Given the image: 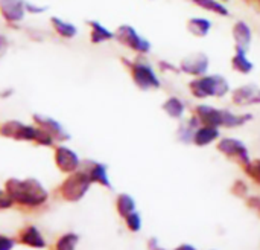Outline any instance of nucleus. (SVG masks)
<instances>
[{"label": "nucleus", "mask_w": 260, "mask_h": 250, "mask_svg": "<svg viewBox=\"0 0 260 250\" xmlns=\"http://www.w3.org/2000/svg\"><path fill=\"white\" fill-rule=\"evenodd\" d=\"M5 189L15 205L24 208H40L49 200V191L37 179H15L11 177L5 182Z\"/></svg>", "instance_id": "obj_1"}, {"label": "nucleus", "mask_w": 260, "mask_h": 250, "mask_svg": "<svg viewBox=\"0 0 260 250\" xmlns=\"http://www.w3.org/2000/svg\"><path fill=\"white\" fill-rule=\"evenodd\" d=\"M122 64L128 69L133 82L136 84L137 89L148 92V90H158L161 86V79L158 76V73L155 72V69L151 66L149 61H146L145 58H142V55L136 60H129L122 57L120 58Z\"/></svg>", "instance_id": "obj_2"}, {"label": "nucleus", "mask_w": 260, "mask_h": 250, "mask_svg": "<svg viewBox=\"0 0 260 250\" xmlns=\"http://www.w3.org/2000/svg\"><path fill=\"white\" fill-rule=\"evenodd\" d=\"M189 92L197 99L206 98H224L230 93V82L219 73L201 75L189 82Z\"/></svg>", "instance_id": "obj_3"}, {"label": "nucleus", "mask_w": 260, "mask_h": 250, "mask_svg": "<svg viewBox=\"0 0 260 250\" xmlns=\"http://www.w3.org/2000/svg\"><path fill=\"white\" fill-rule=\"evenodd\" d=\"M90 186H91L90 177L79 168L78 171L67 174V177L58 186V196L69 203H76L84 199Z\"/></svg>", "instance_id": "obj_4"}, {"label": "nucleus", "mask_w": 260, "mask_h": 250, "mask_svg": "<svg viewBox=\"0 0 260 250\" xmlns=\"http://www.w3.org/2000/svg\"><path fill=\"white\" fill-rule=\"evenodd\" d=\"M114 40L139 55H148L152 49V44L143 35H140L131 24L117 26L114 31Z\"/></svg>", "instance_id": "obj_5"}, {"label": "nucleus", "mask_w": 260, "mask_h": 250, "mask_svg": "<svg viewBox=\"0 0 260 250\" xmlns=\"http://www.w3.org/2000/svg\"><path fill=\"white\" fill-rule=\"evenodd\" d=\"M37 125L26 124L18 119H8L0 124V136L5 139H12L17 142H32L37 136Z\"/></svg>", "instance_id": "obj_6"}, {"label": "nucleus", "mask_w": 260, "mask_h": 250, "mask_svg": "<svg viewBox=\"0 0 260 250\" xmlns=\"http://www.w3.org/2000/svg\"><path fill=\"white\" fill-rule=\"evenodd\" d=\"M216 150L224 154L229 159H233L235 162H238L242 168L247 166L250 163V153L247 145L235 137H219L218 144H216Z\"/></svg>", "instance_id": "obj_7"}, {"label": "nucleus", "mask_w": 260, "mask_h": 250, "mask_svg": "<svg viewBox=\"0 0 260 250\" xmlns=\"http://www.w3.org/2000/svg\"><path fill=\"white\" fill-rule=\"evenodd\" d=\"M53 162L55 166L64 173V174H70L79 170L81 166V159L78 156V153L75 150H72L70 147L64 145V144H56L53 147Z\"/></svg>", "instance_id": "obj_8"}, {"label": "nucleus", "mask_w": 260, "mask_h": 250, "mask_svg": "<svg viewBox=\"0 0 260 250\" xmlns=\"http://www.w3.org/2000/svg\"><path fill=\"white\" fill-rule=\"evenodd\" d=\"M32 124L37 125L38 128L44 130L47 134H50L56 144H64V142L70 141V137H72L70 133L62 127V124L52 116H47L43 113H34L32 115Z\"/></svg>", "instance_id": "obj_9"}, {"label": "nucleus", "mask_w": 260, "mask_h": 250, "mask_svg": "<svg viewBox=\"0 0 260 250\" xmlns=\"http://www.w3.org/2000/svg\"><path fill=\"white\" fill-rule=\"evenodd\" d=\"M26 14V0H0V17L9 27H18Z\"/></svg>", "instance_id": "obj_10"}, {"label": "nucleus", "mask_w": 260, "mask_h": 250, "mask_svg": "<svg viewBox=\"0 0 260 250\" xmlns=\"http://www.w3.org/2000/svg\"><path fill=\"white\" fill-rule=\"evenodd\" d=\"M209 66H210V60L204 52H193V53L184 57L178 64L181 73L190 75L193 78L206 75L209 70Z\"/></svg>", "instance_id": "obj_11"}, {"label": "nucleus", "mask_w": 260, "mask_h": 250, "mask_svg": "<svg viewBox=\"0 0 260 250\" xmlns=\"http://www.w3.org/2000/svg\"><path fill=\"white\" fill-rule=\"evenodd\" d=\"M193 115L198 118L201 125H210L216 128H224L225 108H218L209 104H198L193 108Z\"/></svg>", "instance_id": "obj_12"}, {"label": "nucleus", "mask_w": 260, "mask_h": 250, "mask_svg": "<svg viewBox=\"0 0 260 250\" xmlns=\"http://www.w3.org/2000/svg\"><path fill=\"white\" fill-rule=\"evenodd\" d=\"M91 180V183H98L101 186H105V188H111V183H110V177H108V170H107V165L105 163H101L98 160H93V159H85L81 162V166H79Z\"/></svg>", "instance_id": "obj_13"}, {"label": "nucleus", "mask_w": 260, "mask_h": 250, "mask_svg": "<svg viewBox=\"0 0 260 250\" xmlns=\"http://www.w3.org/2000/svg\"><path fill=\"white\" fill-rule=\"evenodd\" d=\"M232 102L238 107L260 104V87L256 84H244L232 90Z\"/></svg>", "instance_id": "obj_14"}, {"label": "nucleus", "mask_w": 260, "mask_h": 250, "mask_svg": "<svg viewBox=\"0 0 260 250\" xmlns=\"http://www.w3.org/2000/svg\"><path fill=\"white\" fill-rule=\"evenodd\" d=\"M232 35H233V40H235L236 50L248 53L251 41H253V31L248 26V23L244 21V20H238L232 27Z\"/></svg>", "instance_id": "obj_15"}, {"label": "nucleus", "mask_w": 260, "mask_h": 250, "mask_svg": "<svg viewBox=\"0 0 260 250\" xmlns=\"http://www.w3.org/2000/svg\"><path fill=\"white\" fill-rule=\"evenodd\" d=\"M49 24H50L53 34L56 37L62 38V40H73L78 35V32H79L78 26L75 23L67 21V20H64L61 17H56V15L49 18Z\"/></svg>", "instance_id": "obj_16"}, {"label": "nucleus", "mask_w": 260, "mask_h": 250, "mask_svg": "<svg viewBox=\"0 0 260 250\" xmlns=\"http://www.w3.org/2000/svg\"><path fill=\"white\" fill-rule=\"evenodd\" d=\"M17 243L24 244L32 249H44L47 246L43 235L40 234V231L35 226H26V228L20 229V232L17 235Z\"/></svg>", "instance_id": "obj_17"}, {"label": "nucleus", "mask_w": 260, "mask_h": 250, "mask_svg": "<svg viewBox=\"0 0 260 250\" xmlns=\"http://www.w3.org/2000/svg\"><path fill=\"white\" fill-rule=\"evenodd\" d=\"M87 26L90 29V43L91 44H102L107 41L114 40V31L108 29L98 20H88Z\"/></svg>", "instance_id": "obj_18"}, {"label": "nucleus", "mask_w": 260, "mask_h": 250, "mask_svg": "<svg viewBox=\"0 0 260 250\" xmlns=\"http://www.w3.org/2000/svg\"><path fill=\"white\" fill-rule=\"evenodd\" d=\"M221 137V131L216 127H210V125H200L195 130L192 144L197 147H207L216 141H219Z\"/></svg>", "instance_id": "obj_19"}, {"label": "nucleus", "mask_w": 260, "mask_h": 250, "mask_svg": "<svg viewBox=\"0 0 260 250\" xmlns=\"http://www.w3.org/2000/svg\"><path fill=\"white\" fill-rule=\"evenodd\" d=\"M200 121L198 118L192 113L190 118L187 121H183L180 125H178V130H177V137L180 142L183 144H192V139H193V134H195V130L200 127Z\"/></svg>", "instance_id": "obj_20"}, {"label": "nucleus", "mask_w": 260, "mask_h": 250, "mask_svg": "<svg viewBox=\"0 0 260 250\" xmlns=\"http://www.w3.org/2000/svg\"><path fill=\"white\" fill-rule=\"evenodd\" d=\"M161 108L172 119H183L186 116V102L178 96H169L161 104Z\"/></svg>", "instance_id": "obj_21"}, {"label": "nucleus", "mask_w": 260, "mask_h": 250, "mask_svg": "<svg viewBox=\"0 0 260 250\" xmlns=\"http://www.w3.org/2000/svg\"><path fill=\"white\" fill-rule=\"evenodd\" d=\"M187 31L198 38H204L212 31V21L204 17H192L187 20Z\"/></svg>", "instance_id": "obj_22"}, {"label": "nucleus", "mask_w": 260, "mask_h": 250, "mask_svg": "<svg viewBox=\"0 0 260 250\" xmlns=\"http://www.w3.org/2000/svg\"><path fill=\"white\" fill-rule=\"evenodd\" d=\"M232 69L235 72H239L242 75H248L253 72L254 69V64L253 61L247 57V52H241V50H236L233 58H232Z\"/></svg>", "instance_id": "obj_23"}, {"label": "nucleus", "mask_w": 260, "mask_h": 250, "mask_svg": "<svg viewBox=\"0 0 260 250\" xmlns=\"http://www.w3.org/2000/svg\"><path fill=\"white\" fill-rule=\"evenodd\" d=\"M192 3L204 11H209L212 14H216V15H221V17H229L230 15V11L229 8L219 2V0H192Z\"/></svg>", "instance_id": "obj_24"}, {"label": "nucleus", "mask_w": 260, "mask_h": 250, "mask_svg": "<svg viewBox=\"0 0 260 250\" xmlns=\"http://www.w3.org/2000/svg\"><path fill=\"white\" fill-rule=\"evenodd\" d=\"M116 209L119 212V215H122L123 218L126 215H129L131 212H134L136 209V202L131 196L128 194H119L116 199Z\"/></svg>", "instance_id": "obj_25"}, {"label": "nucleus", "mask_w": 260, "mask_h": 250, "mask_svg": "<svg viewBox=\"0 0 260 250\" xmlns=\"http://www.w3.org/2000/svg\"><path fill=\"white\" fill-rule=\"evenodd\" d=\"M79 237L73 232L64 234L56 243H55V250H75L78 246Z\"/></svg>", "instance_id": "obj_26"}, {"label": "nucleus", "mask_w": 260, "mask_h": 250, "mask_svg": "<svg viewBox=\"0 0 260 250\" xmlns=\"http://www.w3.org/2000/svg\"><path fill=\"white\" fill-rule=\"evenodd\" d=\"M244 171L253 182L260 185V159L250 160V163L247 166H244Z\"/></svg>", "instance_id": "obj_27"}, {"label": "nucleus", "mask_w": 260, "mask_h": 250, "mask_svg": "<svg viewBox=\"0 0 260 250\" xmlns=\"http://www.w3.org/2000/svg\"><path fill=\"white\" fill-rule=\"evenodd\" d=\"M125 221H126V226L131 232H137L142 226V221H140V215L137 212H131L129 215L125 217Z\"/></svg>", "instance_id": "obj_28"}, {"label": "nucleus", "mask_w": 260, "mask_h": 250, "mask_svg": "<svg viewBox=\"0 0 260 250\" xmlns=\"http://www.w3.org/2000/svg\"><path fill=\"white\" fill-rule=\"evenodd\" d=\"M47 9H49V6H46V5H38V3L26 0V12L30 15H41V14L47 12Z\"/></svg>", "instance_id": "obj_29"}, {"label": "nucleus", "mask_w": 260, "mask_h": 250, "mask_svg": "<svg viewBox=\"0 0 260 250\" xmlns=\"http://www.w3.org/2000/svg\"><path fill=\"white\" fill-rule=\"evenodd\" d=\"M14 200L11 199V196L8 194V191L5 188H0V211H6L11 209L14 206Z\"/></svg>", "instance_id": "obj_30"}, {"label": "nucleus", "mask_w": 260, "mask_h": 250, "mask_svg": "<svg viewBox=\"0 0 260 250\" xmlns=\"http://www.w3.org/2000/svg\"><path fill=\"white\" fill-rule=\"evenodd\" d=\"M232 192H233L235 196H238V197H245L247 192H248V186H247L245 182L236 180V182L233 183V186H232Z\"/></svg>", "instance_id": "obj_31"}, {"label": "nucleus", "mask_w": 260, "mask_h": 250, "mask_svg": "<svg viewBox=\"0 0 260 250\" xmlns=\"http://www.w3.org/2000/svg\"><path fill=\"white\" fill-rule=\"evenodd\" d=\"M17 244V238H11L0 234V250H12Z\"/></svg>", "instance_id": "obj_32"}, {"label": "nucleus", "mask_w": 260, "mask_h": 250, "mask_svg": "<svg viewBox=\"0 0 260 250\" xmlns=\"http://www.w3.org/2000/svg\"><path fill=\"white\" fill-rule=\"evenodd\" d=\"M158 67H160V70H161L163 73H165V72H174V73H181L180 67H177V66L171 64L169 61H160V63H158Z\"/></svg>", "instance_id": "obj_33"}, {"label": "nucleus", "mask_w": 260, "mask_h": 250, "mask_svg": "<svg viewBox=\"0 0 260 250\" xmlns=\"http://www.w3.org/2000/svg\"><path fill=\"white\" fill-rule=\"evenodd\" d=\"M34 34H30V32H27L26 31V34H27V38H30V40H34V41H41L43 38H44V32H41V31H38V29H34V27H29Z\"/></svg>", "instance_id": "obj_34"}, {"label": "nucleus", "mask_w": 260, "mask_h": 250, "mask_svg": "<svg viewBox=\"0 0 260 250\" xmlns=\"http://www.w3.org/2000/svg\"><path fill=\"white\" fill-rule=\"evenodd\" d=\"M8 47H9V38L0 32V55H3L8 50Z\"/></svg>", "instance_id": "obj_35"}, {"label": "nucleus", "mask_w": 260, "mask_h": 250, "mask_svg": "<svg viewBox=\"0 0 260 250\" xmlns=\"http://www.w3.org/2000/svg\"><path fill=\"white\" fill-rule=\"evenodd\" d=\"M12 95H14V89L12 87H5V89L0 90V98L2 99H9Z\"/></svg>", "instance_id": "obj_36"}, {"label": "nucleus", "mask_w": 260, "mask_h": 250, "mask_svg": "<svg viewBox=\"0 0 260 250\" xmlns=\"http://www.w3.org/2000/svg\"><path fill=\"white\" fill-rule=\"evenodd\" d=\"M248 206L260 212V199H257V197H251V199L248 200Z\"/></svg>", "instance_id": "obj_37"}, {"label": "nucleus", "mask_w": 260, "mask_h": 250, "mask_svg": "<svg viewBox=\"0 0 260 250\" xmlns=\"http://www.w3.org/2000/svg\"><path fill=\"white\" fill-rule=\"evenodd\" d=\"M175 250H195V247H192V246H189V244H183V246H180L178 249Z\"/></svg>", "instance_id": "obj_38"}, {"label": "nucleus", "mask_w": 260, "mask_h": 250, "mask_svg": "<svg viewBox=\"0 0 260 250\" xmlns=\"http://www.w3.org/2000/svg\"><path fill=\"white\" fill-rule=\"evenodd\" d=\"M219 2H229V0H219Z\"/></svg>", "instance_id": "obj_39"}, {"label": "nucleus", "mask_w": 260, "mask_h": 250, "mask_svg": "<svg viewBox=\"0 0 260 250\" xmlns=\"http://www.w3.org/2000/svg\"><path fill=\"white\" fill-rule=\"evenodd\" d=\"M257 2H260V0H257Z\"/></svg>", "instance_id": "obj_40"}, {"label": "nucleus", "mask_w": 260, "mask_h": 250, "mask_svg": "<svg viewBox=\"0 0 260 250\" xmlns=\"http://www.w3.org/2000/svg\"><path fill=\"white\" fill-rule=\"evenodd\" d=\"M158 250H161V249H158Z\"/></svg>", "instance_id": "obj_41"}]
</instances>
